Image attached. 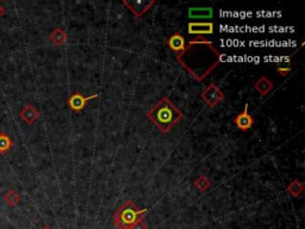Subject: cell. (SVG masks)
I'll list each match as a JSON object with an SVG mask.
<instances>
[{
    "label": "cell",
    "mask_w": 305,
    "mask_h": 229,
    "mask_svg": "<svg viewBox=\"0 0 305 229\" xmlns=\"http://www.w3.org/2000/svg\"><path fill=\"white\" fill-rule=\"evenodd\" d=\"M167 46L170 47V49L173 50V52L179 54V53L183 52V50L185 49V47H186L185 38H184V36L180 33L173 34L170 38H168Z\"/></svg>",
    "instance_id": "9c48e42d"
},
{
    "label": "cell",
    "mask_w": 305,
    "mask_h": 229,
    "mask_svg": "<svg viewBox=\"0 0 305 229\" xmlns=\"http://www.w3.org/2000/svg\"><path fill=\"white\" fill-rule=\"evenodd\" d=\"M147 117L161 133L167 134L183 120L184 113L172 103L170 98L164 97L148 111Z\"/></svg>",
    "instance_id": "7a4b0ae2"
},
{
    "label": "cell",
    "mask_w": 305,
    "mask_h": 229,
    "mask_svg": "<svg viewBox=\"0 0 305 229\" xmlns=\"http://www.w3.org/2000/svg\"><path fill=\"white\" fill-rule=\"evenodd\" d=\"M12 146H14V141L8 134L0 133V153L4 154V153L9 152L12 148Z\"/></svg>",
    "instance_id": "e0dca14e"
},
{
    "label": "cell",
    "mask_w": 305,
    "mask_h": 229,
    "mask_svg": "<svg viewBox=\"0 0 305 229\" xmlns=\"http://www.w3.org/2000/svg\"><path fill=\"white\" fill-rule=\"evenodd\" d=\"M41 229H53V228H52V227H50V225H48V224H46V225H43V227H42V228H41Z\"/></svg>",
    "instance_id": "44dd1931"
},
{
    "label": "cell",
    "mask_w": 305,
    "mask_h": 229,
    "mask_svg": "<svg viewBox=\"0 0 305 229\" xmlns=\"http://www.w3.org/2000/svg\"><path fill=\"white\" fill-rule=\"evenodd\" d=\"M21 199H22L21 195H19L17 191H15L12 189L9 190L8 192H6L4 195V200L6 202V204L10 205V206L18 205L19 203H21Z\"/></svg>",
    "instance_id": "9a60e30c"
},
{
    "label": "cell",
    "mask_w": 305,
    "mask_h": 229,
    "mask_svg": "<svg viewBox=\"0 0 305 229\" xmlns=\"http://www.w3.org/2000/svg\"><path fill=\"white\" fill-rule=\"evenodd\" d=\"M254 88L261 95H267L273 90V84L266 76H261V78L254 84Z\"/></svg>",
    "instance_id": "7c38bea8"
},
{
    "label": "cell",
    "mask_w": 305,
    "mask_h": 229,
    "mask_svg": "<svg viewBox=\"0 0 305 229\" xmlns=\"http://www.w3.org/2000/svg\"><path fill=\"white\" fill-rule=\"evenodd\" d=\"M214 15L211 8H191L189 10L190 18H211Z\"/></svg>",
    "instance_id": "4fadbf2b"
},
{
    "label": "cell",
    "mask_w": 305,
    "mask_h": 229,
    "mask_svg": "<svg viewBox=\"0 0 305 229\" xmlns=\"http://www.w3.org/2000/svg\"><path fill=\"white\" fill-rule=\"evenodd\" d=\"M189 34L190 35H198V36H204V35L214 34V23L212 22H190L189 25Z\"/></svg>",
    "instance_id": "52a82bcc"
},
{
    "label": "cell",
    "mask_w": 305,
    "mask_h": 229,
    "mask_svg": "<svg viewBox=\"0 0 305 229\" xmlns=\"http://www.w3.org/2000/svg\"><path fill=\"white\" fill-rule=\"evenodd\" d=\"M193 184H195L196 189L199 190L200 192H206L209 187L211 186V180H210L205 174H200V176L193 181Z\"/></svg>",
    "instance_id": "2e32d148"
},
{
    "label": "cell",
    "mask_w": 305,
    "mask_h": 229,
    "mask_svg": "<svg viewBox=\"0 0 305 229\" xmlns=\"http://www.w3.org/2000/svg\"><path fill=\"white\" fill-rule=\"evenodd\" d=\"M98 97H99V95H98L97 93L88 95V97H85L81 92H75L74 94H72L71 97L68 98V100H67V105H68L69 109H71L72 111H74V112H81V111L86 107V105H87L88 101L94 99V98H98Z\"/></svg>",
    "instance_id": "8992f818"
},
{
    "label": "cell",
    "mask_w": 305,
    "mask_h": 229,
    "mask_svg": "<svg viewBox=\"0 0 305 229\" xmlns=\"http://www.w3.org/2000/svg\"><path fill=\"white\" fill-rule=\"evenodd\" d=\"M148 209H138L131 200H126L113 214L112 221L117 229H130L133 224L144 219Z\"/></svg>",
    "instance_id": "3957f363"
},
{
    "label": "cell",
    "mask_w": 305,
    "mask_h": 229,
    "mask_svg": "<svg viewBox=\"0 0 305 229\" xmlns=\"http://www.w3.org/2000/svg\"><path fill=\"white\" fill-rule=\"evenodd\" d=\"M200 97L211 107L217 106L219 103H222V101L225 99V94L223 93V91H222L217 85L214 84V82H211L208 87L204 88V91L202 92Z\"/></svg>",
    "instance_id": "277c9868"
},
{
    "label": "cell",
    "mask_w": 305,
    "mask_h": 229,
    "mask_svg": "<svg viewBox=\"0 0 305 229\" xmlns=\"http://www.w3.org/2000/svg\"><path fill=\"white\" fill-rule=\"evenodd\" d=\"M286 191H287L292 197H295V198H297V197H299L301 193H303L304 184L299 180H293L291 181L290 185L286 187Z\"/></svg>",
    "instance_id": "5bb4252c"
},
{
    "label": "cell",
    "mask_w": 305,
    "mask_h": 229,
    "mask_svg": "<svg viewBox=\"0 0 305 229\" xmlns=\"http://www.w3.org/2000/svg\"><path fill=\"white\" fill-rule=\"evenodd\" d=\"M130 229H149V227L144 221H139L136 224H133Z\"/></svg>",
    "instance_id": "d6986e66"
},
{
    "label": "cell",
    "mask_w": 305,
    "mask_h": 229,
    "mask_svg": "<svg viewBox=\"0 0 305 229\" xmlns=\"http://www.w3.org/2000/svg\"><path fill=\"white\" fill-rule=\"evenodd\" d=\"M21 119L27 124H33L40 119V111L33 105L28 104L23 110L21 111Z\"/></svg>",
    "instance_id": "30bf717a"
},
{
    "label": "cell",
    "mask_w": 305,
    "mask_h": 229,
    "mask_svg": "<svg viewBox=\"0 0 305 229\" xmlns=\"http://www.w3.org/2000/svg\"><path fill=\"white\" fill-rule=\"evenodd\" d=\"M123 5L126 6L133 16L141 18L155 5V0H123Z\"/></svg>",
    "instance_id": "5b68a950"
},
{
    "label": "cell",
    "mask_w": 305,
    "mask_h": 229,
    "mask_svg": "<svg viewBox=\"0 0 305 229\" xmlns=\"http://www.w3.org/2000/svg\"><path fill=\"white\" fill-rule=\"evenodd\" d=\"M275 69H276V72H278L281 76L288 75L292 71V68L290 66H278V67H275Z\"/></svg>",
    "instance_id": "ac0fdd59"
},
{
    "label": "cell",
    "mask_w": 305,
    "mask_h": 229,
    "mask_svg": "<svg viewBox=\"0 0 305 229\" xmlns=\"http://www.w3.org/2000/svg\"><path fill=\"white\" fill-rule=\"evenodd\" d=\"M176 57L181 67L197 81L204 80L222 61V54L204 36L190 41Z\"/></svg>",
    "instance_id": "6da1fadb"
},
{
    "label": "cell",
    "mask_w": 305,
    "mask_h": 229,
    "mask_svg": "<svg viewBox=\"0 0 305 229\" xmlns=\"http://www.w3.org/2000/svg\"><path fill=\"white\" fill-rule=\"evenodd\" d=\"M4 15H6V9L3 8L2 4H0V18H2Z\"/></svg>",
    "instance_id": "ffe728a7"
},
{
    "label": "cell",
    "mask_w": 305,
    "mask_h": 229,
    "mask_svg": "<svg viewBox=\"0 0 305 229\" xmlns=\"http://www.w3.org/2000/svg\"><path fill=\"white\" fill-rule=\"evenodd\" d=\"M67 40H68L67 33L61 28H55L49 35V41L56 47L63 46L67 42Z\"/></svg>",
    "instance_id": "8fae6325"
},
{
    "label": "cell",
    "mask_w": 305,
    "mask_h": 229,
    "mask_svg": "<svg viewBox=\"0 0 305 229\" xmlns=\"http://www.w3.org/2000/svg\"><path fill=\"white\" fill-rule=\"evenodd\" d=\"M248 109H249V104L246 103L244 104V109L242 112L238 113L234 119V123L236 124L237 128L242 130V132H248L254 124V119L250 116L249 112H248Z\"/></svg>",
    "instance_id": "ba28073f"
}]
</instances>
